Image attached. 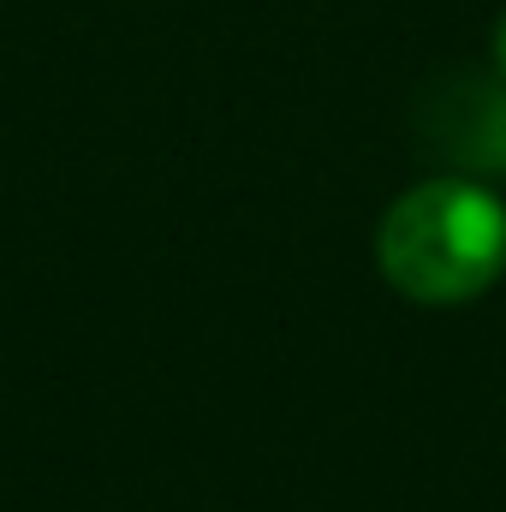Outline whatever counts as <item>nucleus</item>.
I'll list each match as a JSON object with an SVG mask.
<instances>
[{"label":"nucleus","mask_w":506,"mask_h":512,"mask_svg":"<svg viewBox=\"0 0 506 512\" xmlns=\"http://www.w3.org/2000/svg\"><path fill=\"white\" fill-rule=\"evenodd\" d=\"M495 78L506 84V18L495 24Z\"/></svg>","instance_id":"3"},{"label":"nucleus","mask_w":506,"mask_h":512,"mask_svg":"<svg viewBox=\"0 0 506 512\" xmlns=\"http://www.w3.org/2000/svg\"><path fill=\"white\" fill-rule=\"evenodd\" d=\"M376 256L387 286L417 304L483 298L506 268V209L471 179H429L381 215Z\"/></svg>","instance_id":"1"},{"label":"nucleus","mask_w":506,"mask_h":512,"mask_svg":"<svg viewBox=\"0 0 506 512\" xmlns=\"http://www.w3.org/2000/svg\"><path fill=\"white\" fill-rule=\"evenodd\" d=\"M423 131L459 167L506 173V84L501 78H441L423 96Z\"/></svg>","instance_id":"2"}]
</instances>
